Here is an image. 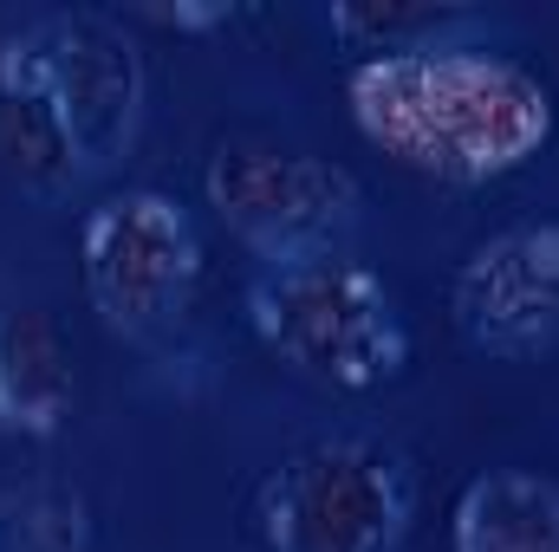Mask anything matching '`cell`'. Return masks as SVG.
<instances>
[{
  "label": "cell",
  "instance_id": "1",
  "mask_svg": "<svg viewBox=\"0 0 559 552\" xmlns=\"http://www.w3.org/2000/svg\"><path fill=\"white\" fill-rule=\"evenodd\" d=\"M352 124L436 182H495L554 143V92L521 59L481 46L358 59L345 79Z\"/></svg>",
  "mask_w": 559,
  "mask_h": 552
},
{
  "label": "cell",
  "instance_id": "2",
  "mask_svg": "<svg viewBox=\"0 0 559 552\" xmlns=\"http://www.w3.org/2000/svg\"><path fill=\"white\" fill-rule=\"evenodd\" d=\"M248 325L286 371L332 391H378L411 364V332L391 286L345 254L261 267L248 279Z\"/></svg>",
  "mask_w": 559,
  "mask_h": 552
},
{
  "label": "cell",
  "instance_id": "3",
  "mask_svg": "<svg viewBox=\"0 0 559 552\" xmlns=\"http://www.w3.org/2000/svg\"><path fill=\"white\" fill-rule=\"evenodd\" d=\"M267 552H397L417 520V468L378 435L286 455L254 494Z\"/></svg>",
  "mask_w": 559,
  "mask_h": 552
},
{
  "label": "cell",
  "instance_id": "4",
  "mask_svg": "<svg viewBox=\"0 0 559 552\" xmlns=\"http://www.w3.org/2000/svg\"><path fill=\"white\" fill-rule=\"evenodd\" d=\"M202 189H209L215 221L248 254H261L267 267L338 254V241L365 221L358 176L332 156L286 149V143H254V137L222 143L209 156Z\"/></svg>",
  "mask_w": 559,
  "mask_h": 552
},
{
  "label": "cell",
  "instance_id": "5",
  "mask_svg": "<svg viewBox=\"0 0 559 552\" xmlns=\"http://www.w3.org/2000/svg\"><path fill=\"white\" fill-rule=\"evenodd\" d=\"M79 274L98 319L124 338H156L176 325L202 286L195 215L163 189H118L79 228Z\"/></svg>",
  "mask_w": 559,
  "mask_h": 552
},
{
  "label": "cell",
  "instance_id": "6",
  "mask_svg": "<svg viewBox=\"0 0 559 552\" xmlns=\"http://www.w3.org/2000/svg\"><path fill=\"white\" fill-rule=\"evenodd\" d=\"M33 46H39V72L46 92L66 118V137L79 149L85 176H105L118 156H131L143 131V52L138 39L98 13H52L33 20Z\"/></svg>",
  "mask_w": 559,
  "mask_h": 552
},
{
  "label": "cell",
  "instance_id": "7",
  "mask_svg": "<svg viewBox=\"0 0 559 552\" xmlns=\"http://www.w3.org/2000/svg\"><path fill=\"white\" fill-rule=\"evenodd\" d=\"M455 332L488 358H540L559 345V221L488 235L449 286Z\"/></svg>",
  "mask_w": 559,
  "mask_h": 552
},
{
  "label": "cell",
  "instance_id": "8",
  "mask_svg": "<svg viewBox=\"0 0 559 552\" xmlns=\"http://www.w3.org/2000/svg\"><path fill=\"white\" fill-rule=\"evenodd\" d=\"M72 404H79V377L59 319L46 305L0 299V429L46 442L66 429Z\"/></svg>",
  "mask_w": 559,
  "mask_h": 552
},
{
  "label": "cell",
  "instance_id": "9",
  "mask_svg": "<svg viewBox=\"0 0 559 552\" xmlns=\"http://www.w3.org/2000/svg\"><path fill=\"white\" fill-rule=\"evenodd\" d=\"M0 156L39 195H66L72 182H85L79 149L66 137V118H59V105L46 92L33 26L0 39Z\"/></svg>",
  "mask_w": 559,
  "mask_h": 552
},
{
  "label": "cell",
  "instance_id": "10",
  "mask_svg": "<svg viewBox=\"0 0 559 552\" xmlns=\"http://www.w3.org/2000/svg\"><path fill=\"white\" fill-rule=\"evenodd\" d=\"M455 552H559V481L534 468H488L455 494Z\"/></svg>",
  "mask_w": 559,
  "mask_h": 552
},
{
  "label": "cell",
  "instance_id": "11",
  "mask_svg": "<svg viewBox=\"0 0 559 552\" xmlns=\"http://www.w3.org/2000/svg\"><path fill=\"white\" fill-rule=\"evenodd\" d=\"M0 552H92V501L59 475L0 488Z\"/></svg>",
  "mask_w": 559,
  "mask_h": 552
},
{
  "label": "cell",
  "instance_id": "12",
  "mask_svg": "<svg viewBox=\"0 0 559 552\" xmlns=\"http://www.w3.org/2000/svg\"><path fill=\"white\" fill-rule=\"evenodd\" d=\"M468 26V7H429V0H352V7H332V33L352 46V52H371V59H397V52H442L455 46L449 33Z\"/></svg>",
  "mask_w": 559,
  "mask_h": 552
},
{
  "label": "cell",
  "instance_id": "13",
  "mask_svg": "<svg viewBox=\"0 0 559 552\" xmlns=\"http://www.w3.org/2000/svg\"><path fill=\"white\" fill-rule=\"evenodd\" d=\"M156 20H163V26H182V33H209V26H228L235 7H228V0H209V7L176 0V7H156Z\"/></svg>",
  "mask_w": 559,
  "mask_h": 552
}]
</instances>
